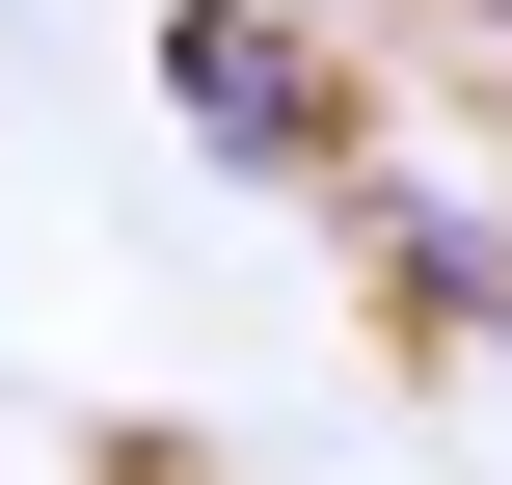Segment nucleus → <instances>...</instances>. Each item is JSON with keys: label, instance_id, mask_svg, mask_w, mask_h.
<instances>
[{"label": "nucleus", "instance_id": "f257e3e1", "mask_svg": "<svg viewBox=\"0 0 512 485\" xmlns=\"http://www.w3.org/2000/svg\"><path fill=\"white\" fill-rule=\"evenodd\" d=\"M162 108H189L216 162H270V189H297V162H351V108H324V54H297L270 0H189V27H162Z\"/></svg>", "mask_w": 512, "mask_h": 485}, {"label": "nucleus", "instance_id": "f03ea898", "mask_svg": "<svg viewBox=\"0 0 512 485\" xmlns=\"http://www.w3.org/2000/svg\"><path fill=\"white\" fill-rule=\"evenodd\" d=\"M405 297H432V324L486 351V324H512V243H486V216H405Z\"/></svg>", "mask_w": 512, "mask_h": 485}]
</instances>
